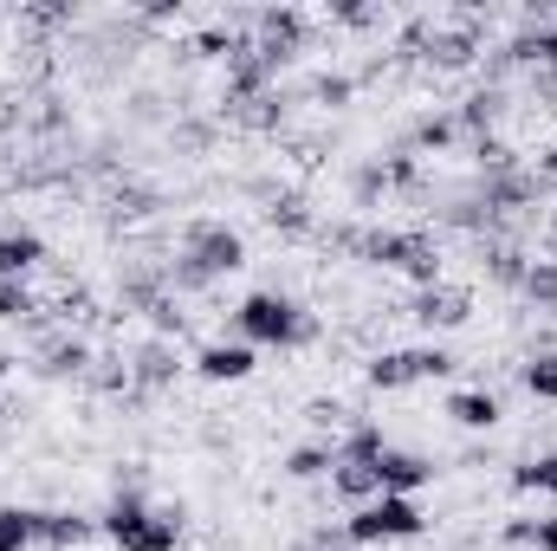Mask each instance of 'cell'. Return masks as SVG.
I'll return each mask as SVG.
<instances>
[{"label": "cell", "mask_w": 557, "mask_h": 551, "mask_svg": "<svg viewBox=\"0 0 557 551\" xmlns=\"http://www.w3.org/2000/svg\"><path fill=\"white\" fill-rule=\"evenodd\" d=\"M98 532H104L117 551H175L182 519H175V513H149L137 493H117V506L104 513V526H98Z\"/></svg>", "instance_id": "1"}, {"label": "cell", "mask_w": 557, "mask_h": 551, "mask_svg": "<svg viewBox=\"0 0 557 551\" xmlns=\"http://www.w3.org/2000/svg\"><path fill=\"white\" fill-rule=\"evenodd\" d=\"M421 532H428V519L403 493H376L370 506H357L344 519V546H396V539H421Z\"/></svg>", "instance_id": "2"}, {"label": "cell", "mask_w": 557, "mask_h": 551, "mask_svg": "<svg viewBox=\"0 0 557 551\" xmlns=\"http://www.w3.org/2000/svg\"><path fill=\"white\" fill-rule=\"evenodd\" d=\"M234 331H240V344H298L305 338V311L285 298V292H247L240 298V311H234Z\"/></svg>", "instance_id": "3"}, {"label": "cell", "mask_w": 557, "mask_h": 551, "mask_svg": "<svg viewBox=\"0 0 557 551\" xmlns=\"http://www.w3.org/2000/svg\"><path fill=\"white\" fill-rule=\"evenodd\" d=\"M247 267V241L234 228H195L188 234V279H214Z\"/></svg>", "instance_id": "4"}, {"label": "cell", "mask_w": 557, "mask_h": 551, "mask_svg": "<svg viewBox=\"0 0 557 551\" xmlns=\"http://www.w3.org/2000/svg\"><path fill=\"white\" fill-rule=\"evenodd\" d=\"M363 254H370L376 267H396V273H416V279L441 273V260H434V247H428L421 234H370Z\"/></svg>", "instance_id": "5"}, {"label": "cell", "mask_w": 557, "mask_h": 551, "mask_svg": "<svg viewBox=\"0 0 557 551\" xmlns=\"http://www.w3.org/2000/svg\"><path fill=\"white\" fill-rule=\"evenodd\" d=\"M428 480H434V461H428V454H416V448H383V461H376V487H383V493L416 500Z\"/></svg>", "instance_id": "6"}, {"label": "cell", "mask_w": 557, "mask_h": 551, "mask_svg": "<svg viewBox=\"0 0 557 551\" xmlns=\"http://www.w3.org/2000/svg\"><path fill=\"white\" fill-rule=\"evenodd\" d=\"M253 364H260V357H253V344H240V338H234V344H227V338H214V344H201V351H195V370H201L208 383H247V377H253Z\"/></svg>", "instance_id": "7"}, {"label": "cell", "mask_w": 557, "mask_h": 551, "mask_svg": "<svg viewBox=\"0 0 557 551\" xmlns=\"http://www.w3.org/2000/svg\"><path fill=\"white\" fill-rule=\"evenodd\" d=\"M331 487L344 493V500H357V506H370L383 487H376V461H337L331 454Z\"/></svg>", "instance_id": "8"}, {"label": "cell", "mask_w": 557, "mask_h": 551, "mask_svg": "<svg viewBox=\"0 0 557 551\" xmlns=\"http://www.w3.org/2000/svg\"><path fill=\"white\" fill-rule=\"evenodd\" d=\"M416 318L421 325H441V331L460 325V318H467V292H460V285H428L416 298Z\"/></svg>", "instance_id": "9"}, {"label": "cell", "mask_w": 557, "mask_h": 551, "mask_svg": "<svg viewBox=\"0 0 557 551\" xmlns=\"http://www.w3.org/2000/svg\"><path fill=\"white\" fill-rule=\"evenodd\" d=\"M447 415H454V421H460V428H499V396H493V390H454V396H447Z\"/></svg>", "instance_id": "10"}, {"label": "cell", "mask_w": 557, "mask_h": 551, "mask_svg": "<svg viewBox=\"0 0 557 551\" xmlns=\"http://www.w3.org/2000/svg\"><path fill=\"white\" fill-rule=\"evenodd\" d=\"M46 260V241L39 234H0V279H20L26 285V273Z\"/></svg>", "instance_id": "11"}, {"label": "cell", "mask_w": 557, "mask_h": 551, "mask_svg": "<svg viewBox=\"0 0 557 551\" xmlns=\"http://www.w3.org/2000/svg\"><path fill=\"white\" fill-rule=\"evenodd\" d=\"M421 383V351H383L370 364V390H409Z\"/></svg>", "instance_id": "12"}, {"label": "cell", "mask_w": 557, "mask_h": 551, "mask_svg": "<svg viewBox=\"0 0 557 551\" xmlns=\"http://www.w3.org/2000/svg\"><path fill=\"white\" fill-rule=\"evenodd\" d=\"M98 526L91 519H78V513H39V546H52V551H72V546H85Z\"/></svg>", "instance_id": "13"}, {"label": "cell", "mask_w": 557, "mask_h": 551, "mask_svg": "<svg viewBox=\"0 0 557 551\" xmlns=\"http://www.w3.org/2000/svg\"><path fill=\"white\" fill-rule=\"evenodd\" d=\"M39 546V513L33 506H0V551H33Z\"/></svg>", "instance_id": "14"}, {"label": "cell", "mask_w": 557, "mask_h": 551, "mask_svg": "<svg viewBox=\"0 0 557 551\" xmlns=\"http://www.w3.org/2000/svg\"><path fill=\"white\" fill-rule=\"evenodd\" d=\"M285 474H292V480H324V474H331V448H324V441L292 448V454H285Z\"/></svg>", "instance_id": "15"}, {"label": "cell", "mask_w": 557, "mask_h": 551, "mask_svg": "<svg viewBox=\"0 0 557 551\" xmlns=\"http://www.w3.org/2000/svg\"><path fill=\"white\" fill-rule=\"evenodd\" d=\"M512 487H519V493H552L557 500V454H539V461L512 467Z\"/></svg>", "instance_id": "16"}, {"label": "cell", "mask_w": 557, "mask_h": 551, "mask_svg": "<svg viewBox=\"0 0 557 551\" xmlns=\"http://www.w3.org/2000/svg\"><path fill=\"white\" fill-rule=\"evenodd\" d=\"M525 390H532L539 403H557V351H545V357L525 364Z\"/></svg>", "instance_id": "17"}, {"label": "cell", "mask_w": 557, "mask_h": 551, "mask_svg": "<svg viewBox=\"0 0 557 551\" xmlns=\"http://www.w3.org/2000/svg\"><path fill=\"white\" fill-rule=\"evenodd\" d=\"M525 285V298H539V305H557V260H539V267H525L519 273Z\"/></svg>", "instance_id": "18"}, {"label": "cell", "mask_w": 557, "mask_h": 551, "mask_svg": "<svg viewBox=\"0 0 557 551\" xmlns=\"http://www.w3.org/2000/svg\"><path fill=\"white\" fill-rule=\"evenodd\" d=\"M33 311V292L20 279H0V318H26Z\"/></svg>", "instance_id": "19"}, {"label": "cell", "mask_w": 557, "mask_h": 551, "mask_svg": "<svg viewBox=\"0 0 557 551\" xmlns=\"http://www.w3.org/2000/svg\"><path fill=\"white\" fill-rule=\"evenodd\" d=\"M137 377H143V383H162V377H169V351H162V344H149V351H143Z\"/></svg>", "instance_id": "20"}, {"label": "cell", "mask_w": 557, "mask_h": 551, "mask_svg": "<svg viewBox=\"0 0 557 551\" xmlns=\"http://www.w3.org/2000/svg\"><path fill=\"white\" fill-rule=\"evenodd\" d=\"M499 539H506V546H532V539H539V519H512Z\"/></svg>", "instance_id": "21"}, {"label": "cell", "mask_w": 557, "mask_h": 551, "mask_svg": "<svg viewBox=\"0 0 557 551\" xmlns=\"http://www.w3.org/2000/svg\"><path fill=\"white\" fill-rule=\"evenodd\" d=\"M454 137V124H447V118H428V124H421V143H447Z\"/></svg>", "instance_id": "22"}, {"label": "cell", "mask_w": 557, "mask_h": 551, "mask_svg": "<svg viewBox=\"0 0 557 551\" xmlns=\"http://www.w3.org/2000/svg\"><path fill=\"white\" fill-rule=\"evenodd\" d=\"M532 546H539V551H557V513H552V519H539V539H532Z\"/></svg>", "instance_id": "23"}, {"label": "cell", "mask_w": 557, "mask_h": 551, "mask_svg": "<svg viewBox=\"0 0 557 551\" xmlns=\"http://www.w3.org/2000/svg\"><path fill=\"white\" fill-rule=\"evenodd\" d=\"M552 260H557V221H552Z\"/></svg>", "instance_id": "24"}]
</instances>
